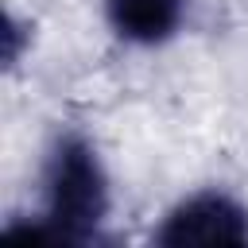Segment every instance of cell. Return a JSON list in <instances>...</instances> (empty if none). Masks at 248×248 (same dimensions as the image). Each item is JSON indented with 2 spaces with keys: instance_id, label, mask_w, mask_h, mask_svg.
<instances>
[{
  "instance_id": "cell-1",
  "label": "cell",
  "mask_w": 248,
  "mask_h": 248,
  "mask_svg": "<svg viewBox=\"0 0 248 248\" xmlns=\"http://www.w3.org/2000/svg\"><path fill=\"white\" fill-rule=\"evenodd\" d=\"M105 209V178L97 155L81 140H62L50 163V221L58 229H85Z\"/></svg>"
},
{
  "instance_id": "cell-2",
  "label": "cell",
  "mask_w": 248,
  "mask_h": 248,
  "mask_svg": "<svg viewBox=\"0 0 248 248\" xmlns=\"http://www.w3.org/2000/svg\"><path fill=\"white\" fill-rule=\"evenodd\" d=\"M167 244H244L248 240V213L229 202L225 194H198L182 209L170 213L163 229Z\"/></svg>"
},
{
  "instance_id": "cell-3",
  "label": "cell",
  "mask_w": 248,
  "mask_h": 248,
  "mask_svg": "<svg viewBox=\"0 0 248 248\" xmlns=\"http://www.w3.org/2000/svg\"><path fill=\"white\" fill-rule=\"evenodd\" d=\"M112 27L124 39L136 43H159L167 39L186 12V0H105Z\"/></svg>"
}]
</instances>
